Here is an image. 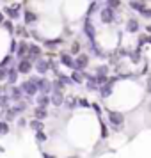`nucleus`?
Listing matches in <instances>:
<instances>
[{"mask_svg": "<svg viewBox=\"0 0 151 158\" xmlns=\"http://www.w3.org/2000/svg\"><path fill=\"white\" fill-rule=\"evenodd\" d=\"M78 105H80V107H91V103H89V101H87L86 100V98H82V100H78Z\"/></svg>", "mask_w": 151, "mask_h": 158, "instance_id": "nucleus-41", "label": "nucleus"}, {"mask_svg": "<svg viewBox=\"0 0 151 158\" xmlns=\"http://www.w3.org/2000/svg\"><path fill=\"white\" fill-rule=\"evenodd\" d=\"M7 69L9 68H4V66H0V80H4L7 77Z\"/></svg>", "mask_w": 151, "mask_h": 158, "instance_id": "nucleus-40", "label": "nucleus"}, {"mask_svg": "<svg viewBox=\"0 0 151 158\" xmlns=\"http://www.w3.org/2000/svg\"><path fill=\"white\" fill-rule=\"evenodd\" d=\"M18 75H20V73H18L16 68H9L7 69V80L11 84H16V82H18Z\"/></svg>", "mask_w": 151, "mask_h": 158, "instance_id": "nucleus-19", "label": "nucleus"}, {"mask_svg": "<svg viewBox=\"0 0 151 158\" xmlns=\"http://www.w3.org/2000/svg\"><path fill=\"white\" fill-rule=\"evenodd\" d=\"M139 53H141V50H135V52H130L128 53V57L132 59V62H139L141 60V55Z\"/></svg>", "mask_w": 151, "mask_h": 158, "instance_id": "nucleus-29", "label": "nucleus"}, {"mask_svg": "<svg viewBox=\"0 0 151 158\" xmlns=\"http://www.w3.org/2000/svg\"><path fill=\"white\" fill-rule=\"evenodd\" d=\"M107 6L112 9H117L119 6H121V0H107Z\"/></svg>", "mask_w": 151, "mask_h": 158, "instance_id": "nucleus-34", "label": "nucleus"}, {"mask_svg": "<svg viewBox=\"0 0 151 158\" xmlns=\"http://www.w3.org/2000/svg\"><path fill=\"white\" fill-rule=\"evenodd\" d=\"M59 59H61V62H62L66 68H71L73 69V66H75V59H73L69 53H61V57Z\"/></svg>", "mask_w": 151, "mask_h": 158, "instance_id": "nucleus-14", "label": "nucleus"}, {"mask_svg": "<svg viewBox=\"0 0 151 158\" xmlns=\"http://www.w3.org/2000/svg\"><path fill=\"white\" fill-rule=\"evenodd\" d=\"M66 107L69 108V110H73V108L77 107V98L69 96V98H68V101H66Z\"/></svg>", "mask_w": 151, "mask_h": 158, "instance_id": "nucleus-32", "label": "nucleus"}, {"mask_svg": "<svg viewBox=\"0 0 151 158\" xmlns=\"http://www.w3.org/2000/svg\"><path fill=\"white\" fill-rule=\"evenodd\" d=\"M139 22H137L135 18H130L128 22H126V32H130V34H135V32H139Z\"/></svg>", "mask_w": 151, "mask_h": 158, "instance_id": "nucleus-12", "label": "nucleus"}, {"mask_svg": "<svg viewBox=\"0 0 151 158\" xmlns=\"http://www.w3.org/2000/svg\"><path fill=\"white\" fill-rule=\"evenodd\" d=\"M9 100H11L9 96H2V94H0V107L4 108V110L9 107Z\"/></svg>", "mask_w": 151, "mask_h": 158, "instance_id": "nucleus-31", "label": "nucleus"}, {"mask_svg": "<svg viewBox=\"0 0 151 158\" xmlns=\"http://www.w3.org/2000/svg\"><path fill=\"white\" fill-rule=\"evenodd\" d=\"M98 7H100V6H98V2H96V0H94L93 4H91V6H89V9H87V15H86V18H91V16H93L94 13H96V11H98Z\"/></svg>", "mask_w": 151, "mask_h": 158, "instance_id": "nucleus-26", "label": "nucleus"}, {"mask_svg": "<svg viewBox=\"0 0 151 158\" xmlns=\"http://www.w3.org/2000/svg\"><path fill=\"white\" fill-rule=\"evenodd\" d=\"M64 41L62 39H52V41H44V44L46 46H57V44H62Z\"/></svg>", "mask_w": 151, "mask_h": 158, "instance_id": "nucleus-35", "label": "nucleus"}, {"mask_svg": "<svg viewBox=\"0 0 151 158\" xmlns=\"http://www.w3.org/2000/svg\"><path fill=\"white\" fill-rule=\"evenodd\" d=\"M146 43H148V36H139V46H142Z\"/></svg>", "mask_w": 151, "mask_h": 158, "instance_id": "nucleus-42", "label": "nucleus"}, {"mask_svg": "<svg viewBox=\"0 0 151 158\" xmlns=\"http://www.w3.org/2000/svg\"><path fill=\"white\" fill-rule=\"evenodd\" d=\"M27 53H29V44L27 43H20L18 52H16V57L22 60V59H27Z\"/></svg>", "mask_w": 151, "mask_h": 158, "instance_id": "nucleus-15", "label": "nucleus"}, {"mask_svg": "<svg viewBox=\"0 0 151 158\" xmlns=\"http://www.w3.org/2000/svg\"><path fill=\"white\" fill-rule=\"evenodd\" d=\"M101 137H103V139H107V126L103 124V121H101Z\"/></svg>", "mask_w": 151, "mask_h": 158, "instance_id": "nucleus-45", "label": "nucleus"}, {"mask_svg": "<svg viewBox=\"0 0 151 158\" xmlns=\"http://www.w3.org/2000/svg\"><path fill=\"white\" fill-rule=\"evenodd\" d=\"M86 80H87V89H89V91H96V89H98L96 77H93V75H86Z\"/></svg>", "mask_w": 151, "mask_h": 158, "instance_id": "nucleus-21", "label": "nucleus"}, {"mask_svg": "<svg viewBox=\"0 0 151 158\" xmlns=\"http://www.w3.org/2000/svg\"><path fill=\"white\" fill-rule=\"evenodd\" d=\"M37 20V16L32 13V11H25V25H30Z\"/></svg>", "mask_w": 151, "mask_h": 158, "instance_id": "nucleus-24", "label": "nucleus"}, {"mask_svg": "<svg viewBox=\"0 0 151 158\" xmlns=\"http://www.w3.org/2000/svg\"><path fill=\"white\" fill-rule=\"evenodd\" d=\"M2 27H4V29L7 30V32H11V34L15 32V27H13V20H7V22H2Z\"/></svg>", "mask_w": 151, "mask_h": 158, "instance_id": "nucleus-28", "label": "nucleus"}, {"mask_svg": "<svg viewBox=\"0 0 151 158\" xmlns=\"http://www.w3.org/2000/svg\"><path fill=\"white\" fill-rule=\"evenodd\" d=\"M91 107L94 108V112H96V114H98V115H101V108H100V105H98V103H93Z\"/></svg>", "mask_w": 151, "mask_h": 158, "instance_id": "nucleus-43", "label": "nucleus"}, {"mask_svg": "<svg viewBox=\"0 0 151 158\" xmlns=\"http://www.w3.org/2000/svg\"><path fill=\"white\" fill-rule=\"evenodd\" d=\"M18 126H20V128L27 126V121H25V119H20V121H18Z\"/></svg>", "mask_w": 151, "mask_h": 158, "instance_id": "nucleus-46", "label": "nucleus"}, {"mask_svg": "<svg viewBox=\"0 0 151 158\" xmlns=\"http://www.w3.org/2000/svg\"><path fill=\"white\" fill-rule=\"evenodd\" d=\"M71 82L73 84H77V85H80V84H84V75H82V71H77V69H73L71 73Z\"/></svg>", "mask_w": 151, "mask_h": 158, "instance_id": "nucleus-18", "label": "nucleus"}, {"mask_svg": "<svg viewBox=\"0 0 151 158\" xmlns=\"http://www.w3.org/2000/svg\"><path fill=\"white\" fill-rule=\"evenodd\" d=\"M50 103L55 105V107H61V105L64 103V94H62V91H55V89H53V93H52V96H50Z\"/></svg>", "mask_w": 151, "mask_h": 158, "instance_id": "nucleus-9", "label": "nucleus"}, {"mask_svg": "<svg viewBox=\"0 0 151 158\" xmlns=\"http://www.w3.org/2000/svg\"><path fill=\"white\" fill-rule=\"evenodd\" d=\"M43 158H55V156H52V155H48V153H43Z\"/></svg>", "mask_w": 151, "mask_h": 158, "instance_id": "nucleus-48", "label": "nucleus"}, {"mask_svg": "<svg viewBox=\"0 0 151 158\" xmlns=\"http://www.w3.org/2000/svg\"><path fill=\"white\" fill-rule=\"evenodd\" d=\"M4 13L9 16V20H18V18H20V6L15 4V6H11V7H6Z\"/></svg>", "mask_w": 151, "mask_h": 158, "instance_id": "nucleus-10", "label": "nucleus"}, {"mask_svg": "<svg viewBox=\"0 0 151 158\" xmlns=\"http://www.w3.org/2000/svg\"><path fill=\"white\" fill-rule=\"evenodd\" d=\"M87 64H89V55H87V53H78L77 59H75V66H73V69L84 73V69L87 68Z\"/></svg>", "mask_w": 151, "mask_h": 158, "instance_id": "nucleus-3", "label": "nucleus"}, {"mask_svg": "<svg viewBox=\"0 0 151 158\" xmlns=\"http://www.w3.org/2000/svg\"><path fill=\"white\" fill-rule=\"evenodd\" d=\"M84 34L87 36L89 43H94L96 41V30H94V25L91 23L89 18H86V22H84Z\"/></svg>", "mask_w": 151, "mask_h": 158, "instance_id": "nucleus-5", "label": "nucleus"}, {"mask_svg": "<svg viewBox=\"0 0 151 158\" xmlns=\"http://www.w3.org/2000/svg\"><path fill=\"white\" fill-rule=\"evenodd\" d=\"M57 78H59V80H62L66 85H68V84H73L71 78H69V77H66V75H62V73H57Z\"/></svg>", "mask_w": 151, "mask_h": 158, "instance_id": "nucleus-37", "label": "nucleus"}, {"mask_svg": "<svg viewBox=\"0 0 151 158\" xmlns=\"http://www.w3.org/2000/svg\"><path fill=\"white\" fill-rule=\"evenodd\" d=\"M36 85H37V91H41V93H46V94L52 93V80L36 78Z\"/></svg>", "mask_w": 151, "mask_h": 158, "instance_id": "nucleus-6", "label": "nucleus"}, {"mask_svg": "<svg viewBox=\"0 0 151 158\" xmlns=\"http://www.w3.org/2000/svg\"><path fill=\"white\" fill-rule=\"evenodd\" d=\"M78 52H80V44L75 41V43L71 44V53H75V55H78Z\"/></svg>", "mask_w": 151, "mask_h": 158, "instance_id": "nucleus-38", "label": "nucleus"}, {"mask_svg": "<svg viewBox=\"0 0 151 158\" xmlns=\"http://www.w3.org/2000/svg\"><path fill=\"white\" fill-rule=\"evenodd\" d=\"M34 117H36V119H41V121H44V119L48 117V110H46V107H39V105H37V107L34 108Z\"/></svg>", "mask_w": 151, "mask_h": 158, "instance_id": "nucleus-13", "label": "nucleus"}, {"mask_svg": "<svg viewBox=\"0 0 151 158\" xmlns=\"http://www.w3.org/2000/svg\"><path fill=\"white\" fill-rule=\"evenodd\" d=\"M148 108H149V114H151V101H149V107H148Z\"/></svg>", "mask_w": 151, "mask_h": 158, "instance_id": "nucleus-50", "label": "nucleus"}, {"mask_svg": "<svg viewBox=\"0 0 151 158\" xmlns=\"http://www.w3.org/2000/svg\"><path fill=\"white\" fill-rule=\"evenodd\" d=\"M9 133V124L6 121H0V135H7Z\"/></svg>", "mask_w": 151, "mask_h": 158, "instance_id": "nucleus-30", "label": "nucleus"}, {"mask_svg": "<svg viewBox=\"0 0 151 158\" xmlns=\"http://www.w3.org/2000/svg\"><path fill=\"white\" fill-rule=\"evenodd\" d=\"M43 121H41V119H36V117H34V119H32V121H30V128L34 130V131H39V130H43Z\"/></svg>", "mask_w": 151, "mask_h": 158, "instance_id": "nucleus-23", "label": "nucleus"}, {"mask_svg": "<svg viewBox=\"0 0 151 158\" xmlns=\"http://www.w3.org/2000/svg\"><path fill=\"white\" fill-rule=\"evenodd\" d=\"M112 87L114 85H110V84H103V85H100L98 89H100V94H101V98H108L110 94H112Z\"/></svg>", "mask_w": 151, "mask_h": 158, "instance_id": "nucleus-17", "label": "nucleus"}, {"mask_svg": "<svg viewBox=\"0 0 151 158\" xmlns=\"http://www.w3.org/2000/svg\"><path fill=\"white\" fill-rule=\"evenodd\" d=\"M100 18H101V22L103 23H112L115 20V9H112V7H103L100 11Z\"/></svg>", "mask_w": 151, "mask_h": 158, "instance_id": "nucleus-4", "label": "nucleus"}, {"mask_svg": "<svg viewBox=\"0 0 151 158\" xmlns=\"http://www.w3.org/2000/svg\"><path fill=\"white\" fill-rule=\"evenodd\" d=\"M36 101H37V105H39V107H46V105L50 103V96H48L46 93H41L36 98Z\"/></svg>", "mask_w": 151, "mask_h": 158, "instance_id": "nucleus-20", "label": "nucleus"}, {"mask_svg": "<svg viewBox=\"0 0 151 158\" xmlns=\"http://www.w3.org/2000/svg\"><path fill=\"white\" fill-rule=\"evenodd\" d=\"M27 59H29L30 62H32V60H37V59H41V48H39L37 44H29Z\"/></svg>", "mask_w": 151, "mask_h": 158, "instance_id": "nucleus-8", "label": "nucleus"}, {"mask_svg": "<svg viewBox=\"0 0 151 158\" xmlns=\"http://www.w3.org/2000/svg\"><path fill=\"white\" fill-rule=\"evenodd\" d=\"M107 75H96V84H98V87L103 85V84H107Z\"/></svg>", "mask_w": 151, "mask_h": 158, "instance_id": "nucleus-33", "label": "nucleus"}, {"mask_svg": "<svg viewBox=\"0 0 151 158\" xmlns=\"http://www.w3.org/2000/svg\"><path fill=\"white\" fill-rule=\"evenodd\" d=\"M64 82L62 80H59V78H55V80H52V89H55V91H62L64 89Z\"/></svg>", "mask_w": 151, "mask_h": 158, "instance_id": "nucleus-25", "label": "nucleus"}, {"mask_svg": "<svg viewBox=\"0 0 151 158\" xmlns=\"http://www.w3.org/2000/svg\"><path fill=\"white\" fill-rule=\"evenodd\" d=\"M36 69L39 75H46V71L50 69V62L48 60H43V59H37L36 60Z\"/></svg>", "mask_w": 151, "mask_h": 158, "instance_id": "nucleus-11", "label": "nucleus"}, {"mask_svg": "<svg viewBox=\"0 0 151 158\" xmlns=\"http://www.w3.org/2000/svg\"><path fill=\"white\" fill-rule=\"evenodd\" d=\"M141 16H142V18H146V20H151V9H144L142 13H141Z\"/></svg>", "mask_w": 151, "mask_h": 158, "instance_id": "nucleus-39", "label": "nucleus"}, {"mask_svg": "<svg viewBox=\"0 0 151 158\" xmlns=\"http://www.w3.org/2000/svg\"><path fill=\"white\" fill-rule=\"evenodd\" d=\"M16 69H18V73H22V75H29L30 69H32V62H30L29 59H22L18 62V66H16Z\"/></svg>", "mask_w": 151, "mask_h": 158, "instance_id": "nucleus-7", "label": "nucleus"}, {"mask_svg": "<svg viewBox=\"0 0 151 158\" xmlns=\"http://www.w3.org/2000/svg\"><path fill=\"white\" fill-rule=\"evenodd\" d=\"M9 98L15 100V101H22V98H23L22 87H13V89H11V94H9Z\"/></svg>", "mask_w": 151, "mask_h": 158, "instance_id": "nucleus-16", "label": "nucleus"}, {"mask_svg": "<svg viewBox=\"0 0 151 158\" xmlns=\"http://www.w3.org/2000/svg\"><path fill=\"white\" fill-rule=\"evenodd\" d=\"M108 121L112 124V130H114V131H121L123 130L124 117H123L121 112H108Z\"/></svg>", "mask_w": 151, "mask_h": 158, "instance_id": "nucleus-1", "label": "nucleus"}, {"mask_svg": "<svg viewBox=\"0 0 151 158\" xmlns=\"http://www.w3.org/2000/svg\"><path fill=\"white\" fill-rule=\"evenodd\" d=\"M0 153H4V148H0Z\"/></svg>", "mask_w": 151, "mask_h": 158, "instance_id": "nucleus-51", "label": "nucleus"}, {"mask_svg": "<svg viewBox=\"0 0 151 158\" xmlns=\"http://www.w3.org/2000/svg\"><path fill=\"white\" fill-rule=\"evenodd\" d=\"M130 9H133V11H137V13L141 15L144 9H146V6H144V2H137V0H132V2H130Z\"/></svg>", "mask_w": 151, "mask_h": 158, "instance_id": "nucleus-22", "label": "nucleus"}, {"mask_svg": "<svg viewBox=\"0 0 151 158\" xmlns=\"http://www.w3.org/2000/svg\"><path fill=\"white\" fill-rule=\"evenodd\" d=\"M11 59H13V57H11V55H7V57H6L4 60H2V62H0V66H4V68H6V66H7L9 62H11Z\"/></svg>", "mask_w": 151, "mask_h": 158, "instance_id": "nucleus-44", "label": "nucleus"}, {"mask_svg": "<svg viewBox=\"0 0 151 158\" xmlns=\"http://www.w3.org/2000/svg\"><path fill=\"white\" fill-rule=\"evenodd\" d=\"M0 91H2V89H0Z\"/></svg>", "mask_w": 151, "mask_h": 158, "instance_id": "nucleus-52", "label": "nucleus"}, {"mask_svg": "<svg viewBox=\"0 0 151 158\" xmlns=\"http://www.w3.org/2000/svg\"><path fill=\"white\" fill-rule=\"evenodd\" d=\"M146 29H148V32H151V25H148V27H146Z\"/></svg>", "mask_w": 151, "mask_h": 158, "instance_id": "nucleus-49", "label": "nucleus"}, {"mask_svg": "<svg viewBox=\"0 0 151 158\" xmlns=\"http://www.w3.org/2000/svg\"><path fill=\"white\" fill-rule=\"evenodd\" d=\"M22 91H23V94H27L29 98L36 96V93H37L36 78H29V80H25V82L22 84Z\"/></svg>", "mask_w": 151, "mask_h": 158, "instance_id": "nucleus-2", "label": "nucleus"}, {"mask_svg": "<svg viewBox=\"0 0 151 158\" xmlns=\"http://www.w3.org/2000/svg\"><path fill=\"white\" fill-rule=\"evenodd\" d=\"M108 73V66H98L96 68V75H107Z\"/></svg>", "mask_w": 151, "mask_h": 158, "instance_id": "nucleus-36", "label": "nucleus"}, {"mask_svg": "<svg viewBox=\"0 0 151 158\" xmlns=\"http://www.w3.org/2000/svg\"><path fill=\"white\" fill-rule=\"evenodd\" d=\"M146 89H148V93H151V78H148V85H146Z\"/></svg>", "mask_w": 151, "mask_h": 158, "instance_id": "nucleus-47", "label": "nucleus"}, {"mask_svg": "<svg viewBox=\"0 0 151 158\" xmlns=\"http://www.w3.org/2000/svg\"><path fill=\"white\" fill-rule=\"evenodd\" d=\"M36 139H37V142H39V144H43V142L48 140V135L44 133L43 130H39V131H36Z\"/></svg>", "mask_w": 151, "mask_h": 158, "instance_id": "nucleus-27", "label": "nucleus"}]
</instances>
